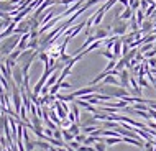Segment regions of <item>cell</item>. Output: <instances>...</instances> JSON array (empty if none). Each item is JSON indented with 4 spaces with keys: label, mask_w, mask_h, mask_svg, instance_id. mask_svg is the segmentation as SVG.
<instances>
[{
    "label": "cell",
    "mask_w": 156,
    "mask_h": 151,
    "mask_svg": "<svg viewBox=\"0 0 156 151\" xmlns=\"http://www.w3.org/2000/svg\"><path fill=\"white\" fill-rule=\"evenodd\" d=\"M102 94H107V95H110L112 99H125L126 95H130V92L128 89H125V87H122V86H102Z\"/></svg>",
    "instance_id": "6da1fadb"
},
{
    "label": "cell",
    "mask_w": 156,
    "mask_h": 151,
    "mask_svg": "<svg viewBox=\"0 0 156 151\" xmlns=\"http://www.w3.org/2000/svg\"><path fill=\"white\" fill-rule=\"evenodd\" d=\"M126 30H128V23L126 20H122V18H115V22L112 23V33L117 36H123Z\"/></svg>",
    "instance_id": "7a4b0ae2"
},
{
    "label": "cell",
    "mask_w": 156,
    "mask_h": 151,
    "mask_svg": "<svg viewBox=\"0 0 156 151\" xmlns=\"http://www.w3.org/2000/svg\"><path fill=\"white\" fill-rule=\"evenodd\" d=\"M30 31H31L30 16H28V18H25V20H22L20 23H16V28H15L16 35H25V33H30Z\"/></svg>",
    "instance_id": "3957f363"
},
{
    "label": "cell",
    "mask_w": 156,
    "mask_h": 151,
    "mask_svg": "<svg viewBox=\"0 0 156 151\" xmlns=\"http://www.w3.org/2000/svg\"><path fill=\"white\" fill-rule=\"evenodd\" d=\"M12 76H13V82L16 84L18 87L23 86V69L20 64H16L13 69H12Z\"/></svg>",
    "instance_id": "277c9868"
},
{
    "label": "cell",
    "mask_w": 156,
    "mask_h": 151,
    "mask_svg": "<svg viewBox=\"0 0 156 151\" xmlns=\"http://www.w3.org/2000/svg\"><path fill=\"white\" fill-rule=\"evenodd\" d=\"M119 77H120V86L122 87H125V89H130V77H132V74L128 72V69H122L120 71V74H119Z\"/></svg>",
    "instance_id": "5b68a950"
},
{
    "label": "cell",
    "mask_w": 156,
    "mask_h": 151,
    "mask_svg": "<svg viewBox=\"0 0 156 151\" xmlns=\"http://www.w3.org/2000/svg\"><path fill=\"white\" fill-rule=\"evenodd\" d=\"M140 30H141V33H143V35H150V33H153V30H154V22H153L151 18L145 20V22L141 23Z\"/></svg>",
    "instance_id": "8992f818"
},
{
    "label": "cell",
    "mask_w": 156,
    "mask_h": 151,
    "mask_svg": "<svg viewBox=\"0 0 156 151\" xmlns=\"http://www.w3.org/2000/svg\"><path fill=\"white\" fill-rule=\"evenodd\" d=\"M112 28H100V26H95V38L97 40H105V38H108V31H110Z\"/></svg>",
    "instance_id": "52a82bcc"
},
{
    "label": "cell",
    "mask_w": 156,
    "mask_h": 151,
    "mask_svg": "<svg viewBox=\"0 0 156 151\" xmlns=\"http://www.w3.org/2000/svg\"><path fill=\"white\" fill-rule=\"evenodd\" d=\"M28 44H30V33H25V35H22V38H20V43H18L16 48L23 51V49L28 48Z\"/></svg>",
    "instance_id": "ba28073f"
},
{
    "label": "cell",
    "mask_w": 156,
    "mask_h": 151,
    "mask_svg": "<svg viewBox=\"0 0 156 151\" xmlns=\"http://www.w3.org/2000/svg\"><path fill=\"white\" fill-rule=\"evenodd\" d=\"M102 84H105V86H120V81L117 79V76H113L112 72L107 76V77L102 81Z\"/></svg>",
    "instance_id": "9c48e42d"
},
{
    "label": "cell",
    "mask_w": 156,
    "mask_h": 151,
    "mask_svg": "<svg viewBox=\"0 0 156 151\" xmlns=\"http://www.w3.org/2000/svg\"><path fill=\"white\" fill-rule=\"evenodd\" d=\"M122 48H123V41H122V38H119V40L115 41V44H113V48H112V51H113V54H115L117 59L122 56Z\"/></svg>",
    "instance_id": "30bf717a"
},
{
    "label": "cell",
    "mask_w": 156,
    "mask_h": 151,
    "mask_svg": "<svg viewBox=\"0 0 156 151\" xmlns=\"http://www.w3.org/2000/svg\"><path fill=\"white\" fill-rule=\"evenodd\" d=\"M119 40V36L117 35H113V36H108V38H105L104 40V44H105V49H112L113 48V44H115V41Z\"/></svg>",
    "instance_id": "8fae6325"
},
{
    "label": "cell",
    "mask_w": 156,
    "mask_h": 151,
    "mask_svg": "<svg viewBox=\"0 0 156 151\" xmlns=\"http://www.w3.org/2000/svg\"><path fill=\"white\" fill-rule=\"evenodd\" d=\"M133 13H135V12L132 10V8H130V7H126L125 10L122 12L120 18H122V20H130V18H132V16H133Z\"/></svg>",
    "instance_id": "7c38bea8"
},
{
    "label": "cell",
    "mask_w": 156,
    "mask_h": 151,
    "mask_svg": "<svg viewBox=\"0 0 156 151\" xmlns=\"http://www.w3.org/2000/svg\"><path fill=\"white\" fill-rule=\"evenodd\" d=\"M61 130H62V136H64V141H74V140H76V135H73L69 130H66V128H61Z\"/></svg>",
    "instance_id": "4fadbf2b"
},
{
    "label": "cell",
    "mask_w": 156,
    "mask_h": 151,
    "mask_svg": "<svg viewBox=\"0 0 156 151\" xmlns=\"http://www.w3.org/2000/svg\"><path fill=\"white\" fill-rule=\"evenodd\" d=\"M100 54H102L104 58H107L108 61H110V59H117L115 54H113V51H110V49H102V51H100Z\"/></svg>",
    "instance_id": "5bb4252c"
},
{
    "label": "cell",
    "mask_w": 156,
    "mask_h": 151,
    "mask_svg": "<svg viewBox=\"0 0 156 151\" xmlns=\"http://www.w3.org/2000/svg\"><path fill=\"white\" fill-rule=\"evenodd\" d=\"M79 128H81V123H71V127H69V132L73 133V135H79Z\"/></svg>",
    "instance_id": "9a60e30c"
},
{
    "label": "cell",
    "mask_w": 156,
    "mask_h": 151,
    "mask_svg": "<svg viewBox=\"0 0 156 151\" xmlns=\"http://www.w3.org/2000/svg\"><path fill=\"white\" fill-rule=\"evenodd\" d=\"M94 148H95V151H105L107 149V143H105V140L104 141H97Z\"/></svg>",
    "instance_id": "2e32d148"
},
{
    "label": "cell",
    "mask_w": 156,
    "mask_h": 151,
    "mask_svg": "<svg viewBox=\"0 0 156 151\" xmlns=\"http://www.w3.org/2000/svg\"><path fill=\"white\" fill-rule=\"evenodd\" d=\"M136 77H138V84H140L141 87H148V86H150L148 81L145 79V76H136Z\"/></svg>",
    "instance_id": "e0dca14e"
},
{
    "label": "cell",
    "mask_w": 156,
    "mask_h": 151,
    "mask_svg": "<svg viewBox=\"0 0 156 151\" xmlns=\"http://www.w3.org/2000/svg\"><path fill=\"white\" fill-rule=\"evenodd\" d=\"M148 64H150V68L151 69H156V58H148Z\"/></svg>",
    "instance_id": "ac0fdd59"
},
{
    "label": "cell",
    "mask_w": 156,
    "mask_h": 151,
    "mask_svg": "<svg viewBox=\"0 0 156 151\" xmlns=\"http://www.w3.org/2000/svg\"><path fill=\"white\" fill-rule=\"evenodd\" d=\"M71 123H73V121H71L69 118H64V120L61 121V127L62 128H67V127H71Z\"/></svg>",
    "instance_id": "d6986e66"
},
{
    "label": "cell",
    "mask_w": 156,
    "mask_h": 151,
    "mask_svg": "<svg viewBox=\"0 0 156 151\" xmlns=\"http://www.w3.org/2000/svg\"><path fill=\"white\" fill-rule=\"evenodd\" d=\"M86 138H87L86 133H84V135H76V141H79V143H84V141H86Z\"/></svg>",
    "instance_id": "ffe728a7"
},
{
    "label": "cell",
    "mask_w": 156,
    "mask_h": 151,
    "mask_svg": "<svg viewBox=\"0 0 156 151\" xmlns=\"http://www.w3.org/2000/svg\"><path fill=\"white\" fill-rule=\"evenodd\" d=\"M154 43H156V40H154Z\"/></svg>",
    "instance_id": "44dd1931"
}]
</instances>
